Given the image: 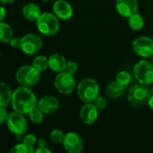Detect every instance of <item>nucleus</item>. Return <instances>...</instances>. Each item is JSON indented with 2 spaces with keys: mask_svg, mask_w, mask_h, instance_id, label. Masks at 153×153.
<instances>
[{
  "mask_svg": "<svg viewBox=\"0 0 153 153\" xmlns=\"http://www.w3.org/2000/svg\"><path fill=\"white\" fill-rule=\"evenodd\" d=\"M37 102L38 100L35 93L29 87L20 85L13 91L11 105L14 111L28 115L37 107Z\"/></svg>",
  "mask_w": 153,
  "mask_h": 153,
  "instance_id": "obj_1",
  "label": "nucleus"
},
{
  "mask_svg": "<svg viewBox=\"0 0 153 153\" xmlns=\"http://www.w3.org/2000/svg\"><path fill=\"white\" fill-rule=\"evenodd\" d=\"M77 94L83 103L93 102L99 95V84L96 80L87 77L80 81L77 87Z\"/></svg>",
  "mask_w": 153,
  "mask_h": 153,
  "instance_id": "obj_2",
  "label": "nucleus"
},
{
  "mask_svg": "<svg viewBox=\"0 0 153 153\" xmlns=\"http://www.w3.org/2000/svg\"><path fill=\"white\" fill-rule=\"evenodd\" d=\"M38 31L44 36H53L60 30V19L51 13H42L36 21Z\"/></svg>",
  "mask_w": 153,
  "mask_h": 153,
  "instance_id": "obj_3",
  "label": "nucleus"
},
{
  "mask_svg": "<svg viewBox=\"0 0 153 153\" xmlns=\"http://www.w3.org/2000/svg\"><path fill=\"white\" fill-rule=\"evenodd\" d=\"M153 93L149 85L145 84H135L129 89L127 100L131 106L134 108H139L146 104L149 100V98Z\"/></svg>",
  "mask_w": 153,
  "mask_h": 153,
  "instance_id": "obj_4",
  "label": "nucleus"
},
{
  "mask_svg": "<svg viewBox=\"0 0 153 153\" xmlns=\"http://www.w3.org/2000/svg\"><path fill=\"white\" fill-rule=\"evenodd\" d=\"M41 72L36 69L32 65H25L16 71L15 80L21 86L31 88L39 82L41 79Z\"/></svg>",
  "mask_w": 153,
  "mask_h": 153,
  "instance_id": "obj_5",
  "label": "nucleus"
},
{
  "mask_svg": "<svg viewBox=\"0 0 153 153\" xmlns=\"http://www.w3.org/2000/svg\"><path fill=\"white\" fill-rule=\"evenodd\" d=\"M24 115L14 111L9 113L7 120L5 122L9 131L14 134L17 138H21L23 136L28 130V124L26 118L23 117Z\"/></svg>",
  "mask_w": 153,
  "mask_h": 153,
  "instance_id": "obj_6",
  "label": "nucleus"
},
{
  "mask_svg": "<svg viewBox=\"0 0 153 153\" xmlns=\"http://www.w3.org/2000/svg\"><path fill=\"white\" fill-rule=\"evenodd\" d=\"M133 75L139 83L151 85L153 83V64L149 60H141L133 66Z\"/></svg>",
  "mask_w": 153,
  "mask_h": 153,
  "instance_id": "obj_7",
  "label": "nucleus"
},
{
  "mask_svg": "<svg viewBox=\"0 0 153 153\" xmlns=\"http://www.w3.org/2000/svg\"><path fill=\"white\" fill-rule=\"evenodd\" d=\"M76 85L77 83L74 78V74H71L66 71L58 73L54 79V86L56 90L61 94H71L76 89Z\"/></svg>",
  "mask_w": 153,
  "mask_h": 153,
  "instance_id": "obj_8",
  "label": "nucleus"
},
{
  "mask_svg": "<svg viewBox=\"0 0 153 153\" xmlns=\"http://www.w3.org/2000/svg\"><path fill=\"white\" fill-rule=\"evenodd\" d=\"M43 46L41 38L34 33H28L21 38L20 49L26 55L32 56L37 54Z\"/></svg>",
  "mask_w": 153,
  "mask_h": 153,
  "instance_id": "obj_9",
  "label": "nucleus"
},
{
  "mask_svg": "<svg viewBox=\"0 0 153 153\" xmlns=\"http://www.w3.org/2000/svg\"><path fill=\"white\" fill-rule=\"evenodd\" d=\"M133 52L143 58H150L153 56V39L148 36L137 37L132 43Z\"/></svg>",
  "mask_w": 153,
  "mask_h": 153,
  "instance_id": "obj_10",
  "label": "nucleus"
},
{
  "mask_svg": "<svg viewBox=\"0 0 153 153\" xmlns=\"http://www.w3.org/2000/svg\"><path fill=\"white\" fill-rule=\"evenodd\" d=\"M62 146L69 153H80L84 149V142L78 133L69 132L64 136Z\"/></svg>",
  "mask_w": 153,
  "mask_h": 153,
  "instance_id": "obj_11",
  "label": "nucleus"
},
{
  "mask_svg": "<svg viewBox=\"0 0 153 153\" xmlns=\"http://www.w3.org/2000/svg\"><path fill=\"white\" fill-rule=\"evenodd\" d=\"M115 9L122 17L129 18L138 12L139 3L138 0H116Z\"/></svg>",
  "mask_w": 153,
  "mask_h": 153,
  "instance_id": "obj_12",
  "label": "nucleus"
},
{
  "mask_svg": "<svg viewBox=\"0 0 153 153\" xmlns=\"http://www.w3.org/2000/svg\"><path fill=\"white\" fill-rule=\"evenodd\" d=\"M37 107L45 115H52L59 110L60 100L55 96L45 95L38 100Z\"/></svg>",
  "mask_w": 153,
  "mask_h": 153,
  "instance_id": "obj_13",
  "label": "nucleus"
},
{
  "mask_svg": "<svg viewBox=\"0 0 153 153\" xmlns=\"http://www.w3.org/2000/svg\"><path fill=\"white\" fill-rule=\"evenodd\" d=\"M79 117L83 124L90 126L93 125L98 117V109L92 103H85L79 111Z\"/></svg>",
  "mask_w": 153,
  "mask_h": 153,
  "instance_id": "obj_14",
  "label": "nucleus"
},
{
  "mask_svg": "<svg viewBox=\"0 0 153 153\" xmlns=\"http://www.w3.org/2000/svg\"><path fill=\"white\" fill-rule=\"evenodd\" d=\"M53 13L61 20H69L73 15V7L66 0H57L52 5Z\"/></svg>",
  "mask_w": 153,
  "mask_h": 153,
  "instance_id": "obj_15",
  "label": "nucleus"
},
{
  "mask_svg": "<svg viewBox=\"0 0 153 153\" xmlns=\"http://www.w3.org/2000/svg\"><path fill=\"white\" fill-rule=\"evenodd\" d=\"M22 13L26 20L31 22H36L42 13L41 7L38 4L34 3H28L23 6Z\"/></svg>",
  "mask_w": 153,
  "mask_h": 153,
  "instance_id": "obj_16",
  "label": "nucleus"
},
{
  "mask_svg": "<svg viewBox=\"0 0 153 153\" xmlns=\"http://www.w3.org/2000/svg\"><path fill=\"white\" fill-rule=\"evenodd\" d=\"M66 63L67 61L64 56L59 53H54L49 56V68L53 72L60 73L64 71Z\"/></svg>",
  "mask_w": 153,
  "mask_h": 153,
  "instance_id": "obj_17",
  "label": "nucleus"
},
{
  "mask_svg": "<svg viewBox=\"0 0 153 153\" xmlns=\"http://www.w3.org/2000/svg\"><path fill=\"white\" fill-rule=\"evenodd\" d=\"M125 89L126 87L121 85L116 81H114V82H111L109 84H107L106 89V93L109 98L113 100H116L124 93Z\"/></svg>",
  "mask_w": 153,
  "mask_h": 153,
  "instance_id": "obj_18",
  "label": "nucleus"
},
{
  "mask_svg": "<svg viewBox=\"0 0 153 153\" xmlns=\"http://www.w3.org/2000/svg\"><path fill=\"white\" fill-rule=\"evenodd\" d=\"M12 94L13 91L10 86L4 82H0V107L6 108L11 104Z\"/></svg>",
  "mask_w": 153,
  "mask_h": 153,
  "instance_id": "obj_19",
  "label": "nucleus"
},
{
  "mask_svg": "<svg viewBox=\"0 0 153 153\" xmlns=\"http://www.w3.org/2000/svg\"><path fill=\"white\" fill-rule=\"evenodd\" d=\"M127 19H128V25H129V27L132 30H142L144 27V24H145L144 18L138 12L135 13L134 14L131 15Z\"/></svg>",
  "mask_w": 153,
  "mask_h": 153,
  "instance_id": "obj_20",
  "label": "nucleus"
},
{
  "mask_svg": "<svg viewBox=\"0 0 153 153\" xmlns=\"http://www.w3.org/2000/svg\"><path fill=\"white\" fill-rule=\"evenodd\" d=\"M14 37V32L12 27L4 22H0V42L9 43V41Z\"/></svg>",
  "mask_w": 153,
  "mask_h": 153,
  "instance_id": "obj_21",
  "label": "nucleus"
},
{
  "mask_svg": "<svg viewBox=\"0 0 153 153\" xmlns=\"http://www.w3.org/2000/svg\"><path fill=\"white\" fill-rule=\"evenodd\" d=\"M32 65L40 72H43L47 68H49V57L42 55L37 56L34 57Z\"/></svg>",
  "mask_w": 153,
  "mask_h": 153,
  "instance_id": "obj_22",
  "label": "nucleus"
},
{
  "mask_svg": "<svg viewBox=\"0 0 153 153\" xmlns=\"http://www.w3.org/2000/svg\"><path fill=\"white\" fill-rule=\"evenodd\" d=\"M44 115L45 114L38 107H36L28 114V117H29V119L31 120V122H32L33 124L39 125V124H41L43 122Z\"/></svg>",
  "mask_w": 153,
  "mask_h": 153,
  "instance_id": "obj_23",
  "label": "nucleus"
},
{
  "mask_svg": "<svg viewBox=\"0 0 153 153\" xmlns=\"http://www.w3.org/2000/svg\"><path fill=\"white\" fill-rule=\"evenodd\" d=\"M115 81L120 83L121 85L127 87L130 85L131 82H132V75L129 72L127 71H120L115 77Z\"/></svg>",
  "mask_w": 153,
  "mask_h": 153,
  "instance_id": "obj_24",
  "label": "nucleus"
},
{
  "mask_svg": "<svg viewBox=\"0 0 153 153\" xmlns=\"http://www.w3.org/2000/svg\"><path fill=\"white\" fill-rule=\"evenodd\" d=\"M34 149L32 146H30L24 143H17L15 144L13 148L10 149L9 152L10 153H33L34 152Z\"/></svg>",
  "mask_w": 153,
  "mask_h": 153,
  "instance_id": "obj_25",
  "label": "nucleus"
},
{
  "mask_svg": "<svg viewBox=\"0 0 153 153\" xmlns=\"http://www.w3.org/2000/svg\"><path fill=\"white\" fill-rule=\"evenodd\" d=\"M65 134L60 129H53L50 134V139L54 143H62Z\"/></svg>",
  "mask_w": 153,
  "mask_h": 153,
  "instance_id": "obj_26",
  "label": "nucleus"
},
{
  "mask_svg": "<svg viewBox=\"0 0 153 153\" xmlns=\"http://www.w3.org/2000/svg\"><path fill=\"white\" fill-rule=\"evenodd\" d=\"M92 103L97 108L98 110L105 109V108H106V106H107V100H106V98H104V97H102V96H100V95H98V96L94 100V101H93Z\"/></svg>",
  "mask_w": 153,
  "mask_h": 153,
  "instance_id": "obj_27",
  "label": "nucleus"
},
{
  "mask_svg": "<svg viewBox=\"0 0 153 153\" xmlns=\"http://www.w3.org/2000/svg\"><path fill=\"white\" fill-rule=\"evenodd\" d=\"M78 63L76 61H73V60L67 61L64 71H66L71 74H75L78 72Z\"/></svg>",
  "mask_w": 153,
  "mask_h": 153,
  "instance_id": "obj_28",
  "label": "nucleus"
},
{
  "mask_svg": "<svg viewBox=\"0 0 153 153\" xmlns=\"http://www.w3.org/2000/svg\"><path fill=\"white\" fill-rule=\"evenodd\" d=\"M22 140H23V143H26V144H28V145H30V146H32V147H33V146L37 143V142H38L37 137H36L34 134H24Z\"/></svg>",
  "mask_w": 153,
  "mask_h": 153,
  "instance_id": "obj_29",
  "label": "nucleus"
},
{
  "mask_svg": "<svg viewBox=\"0 0 153 153\" xmlns=\"http://www.w3.org/2000/svg\"><path fill=\"white\" fill-rule=\"evenodd\" d=\"M8 112L5 107H0V125H3L6 122L8 117Z\"/></svg>",
  "mask_w": 153,
  "mask_h": 153,
  "instance_id": "obj_30",
  "label": "nucleus"
},
{
  "mask_svg": "<svg viewBox=\"0 0 153 153\" xmlns=\"http://www.w3.org/2000/svg\"><path fill=\"white\" fill-rule=\"evenodd\" d=\"M9 45L13 48H20V46H21V38L13 37L12 39L9 41Z\"/></svg>",
  "mask_w": 153,
  "mask_h": 153,
  "instance_id": "obj_31",
  "label": "nucleus"
},
{
  "mask_svg": "<svg viewBox=\"0 0 153 153\" xmlns=\"http://www.w3.org/2000/svg\"><path fill=\"white\" fill-rule=\"evenodd\" d=\"M34 152L36 153H51V151L50 150V149H48L46 146L45 147H38L35 151H34Z\"/></svg>",
  "mask_w": 153,
  "mask_h": 153,
  "instance_id": "obj_32",
  "label": "nucleus"
},
{
  "mask_svg": "<svg viewBox=\"0 0 153 153\" xmlns=\"http://www.w3.org/2000/svg\"><path fill=\"white\" fill-rule=\"evenodd\" d=\"M5 16H6V10L2 4V5H0V22H3L4 19L5 18Z\"/></svg>",
  "mask_w": 153,
  "mask_h": 153,
  "instance_id": "obj_33",
  "label": "nucleus"
},
{
  "mask_svg": "<svg viewBox=\"0 0 153 153\" xmlns=\"http://www.w3.org/2000/svg\"><path fill=\"white\" fill-rule=\"evenodd\" d=\"M37 144H38V147H45L47 146V141L44 138H41L38 140Z\"/></svg>",
  "mask_w": 153,
  "mask_h": 153,
  "instance_id": "obj_34",
  "label": "nucleus"
},
{
  "mask_svg": "<svg viewBox=\"0 0 153 153\" xmlns=\"http://www.w3.org/2000/svg\"><path fill=\"white\" fill-rule=\"evenodd\" d=\"M147 104H148L149 108L153 111V93L151 95V97L149 98V100H148Z\"/></svg>",
  "mask_w": 153,
  "mask_h": 153,
  "instance_id": "obj_35",
  "label": "nucleus"
},
{
  "mask_svg": "<svg viewBox=\"0 0 153 153\" xmlns=\"http://www.w3.org/2000/svg\"><path fill=\"white\" fill-rule=\"evenodd\" d=\"M15 0H0V3L1 4L5 5V4H13Z\"/></svg>",
  "mask_w": 153,
  "mask_h": 153,
  "instance_id": "obj_36",
  "label": "nucleus"
},
{
  "mask_svg": "<svg viewBox=\"0 0 153 153\" xmlns=\"http://www.w3.org/2000/svg\"><path fill=\"white\" fill-rule=\"evenodd\" d=\"M151 62H152V64H153V56H152V57H151Z\"/></svg>",
  "mask_w": 153,
  "mask_h": 153,
  "instance_id": "obj_37",
  "label": "nucleus"
},
{
  "mask_svg": "<svg viewBox=\"0 0 153 153\" xmlns=\"http://www.w3.org/2000/svg\"><path fill=\"white\" fill-rule=\"evenodd\" d=\"M41 1H50V0H41Z\"/></svg>",
  "mask_w": 153,
  "mask_h": 153,
  "instance_id": "obj_38",
  "label": "nucleus"
}]
</instances>
